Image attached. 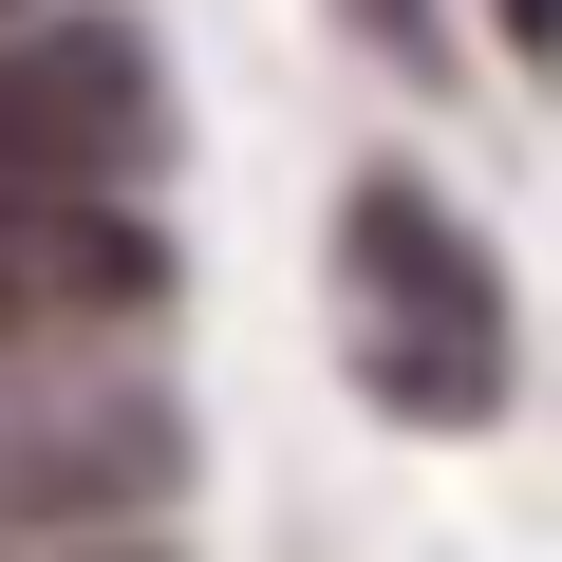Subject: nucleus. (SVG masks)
Wrapping results in <instances>:
<instances>
[{"mask_svg": "<svg viewBox=\"0 0 562 562\" xmlns=\"http://www.w3.org/2000/svg\"><path fill=\"white\" fill-rule=\"evenodd\" d=\"M487 20H506V57H543V38H562V0H487Z\"/></svg>", "mask_w": 562, "mask_h": 562, "instance_id": "obj_6", "label": "nucleus"}, {"mask_svg": "<svg viewBox=\"0 0 562 562\" xmlns=\"http://www.w3.org/2000/svg\"><path fill=\"white\" fill-rule=\"evenodd\" d=\"M169 301H188V244L150 225V188H0V357L150 338Z\"/></svg>", "mask_w": 562, "mask_h": 562, "instance_id": "obj_4", "label": "nucleus"}, {"mask_svg": "<svg viewBox=\"0 0 562 562\" xmlns=\"http://www.w3.org/2000/svg\"><path fill=\"white\" fill-rule=\"evenodd\" d=\"M0 562H113V525H94V543H0Z\"/></svg>", "mask_w": 562, "mask_h": 562, "instance_id": "obj_7", "label": "nucleus"}, {"mask_svg": "<svg viewBox=\"0 0 562 562\" xmlns=\"http://www.w3.org/2000/svg\"><path fill=\"white\" fill-rule=\"evenodd\" d=\"M338 20H357L375 57H413V76H431V0H338Z\"/></svg>", "mask_w": 562, "mask_h": 562, "instance_id": "obj_5", "label": "nucleus"}, {"mask_svg": "<svg viewBox=\"0 0 562 562\" xmlns=\"http://www.w3.org/2000/svg\"><path fill=\"white\" fill-rule=\"evenodd\" d=\"M319 319H338V375L394 413V431H506L525 394V301H506V244L413 188V169H357L338 225H319Z\"/></svg>", "mask_w": 562, "mask_h": 562, "instance_id": "obj_1", "label": "nucleus"}, {"mask_svg": "<svg viewBox=\"0 0 562 562\" xmlns=\"http://www.w3.org/2000/svg\"><path fill=\"white\" fill-rule=\"evenodd\" d=\"M169 150H188V94L132 0H20L0 20V188H150Z\"/></svg>", "mask_w": 562, "mask_h": 562, "instance_id": "obj_3", "label": "nucleus"}, {"mask_svg": "<svg viewBox=\"0 0 562 562\" xmlns=\"http://www.w3.org/2000/svg\"><path fill=\"white\" fill-rule=\"evenodd\" d=\"M0 20H20V0H0Z\"/></svg>", "mask_w": 562, "mask_h": 562, "instance_id": "obj_8", "label": "nucleus"}, {"mask_svg": "<svg viewBox=\"0 0 562 562\" xmlns=\"http://www.w3.org/2000/svg\"><path fill=\"white\" fill-rule=\"evenodd\" d=\"M188 506V394L150 338H38L0 357V543H94Z\"/></svg>", "mask_w": 562, "mask_h": 562, "instance_id": "obj_2", "label": "nucleus"}]
</instances>
